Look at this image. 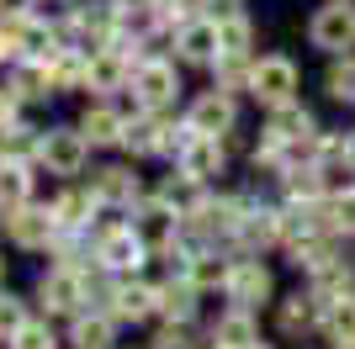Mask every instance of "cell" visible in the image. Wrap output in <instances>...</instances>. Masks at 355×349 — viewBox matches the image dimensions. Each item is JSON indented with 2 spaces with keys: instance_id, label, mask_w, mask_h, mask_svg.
Segmentation results:
<instances>
[{
  "instance_id": "obj_6",
  "label": "cell",
  "mask_w": 355,
  "mask_h": 349,
  "mask_svg": "<svg viewBox=\"0 0 355 349\" xmlns=\"http://www.w3.org/2000/svg\"><path fill=\"white\" fill-rule=\"evenodd\" d=\"M282 296V276L266 254H239L234 276H228V291H223V307H239V312H260L266 318Z\"/></svg>"
},
{
  "instance_id": "obj_37",
  "label": "cell",
  "mask_w": 355,
  "mask_h": 349,
  "mask_svg": "<svg viewBox=\"0 0 355 349\" xmlns=\"http://www.w3.org/2000/svg\"><path fill=\"white\" fill-rule=\"evenodd\" d=\"M16 127H21V96L11 85H0V138L16 132Z\"/></svg>"
},
{
  "instance_id": "obj_22",
  "label": "cell",
  "mask_w": 355,
  "mask_h": 349,
  "mask_svg": "<svg viewBox=\"0 0 355 349\" xmlns=\"http://www.w3.org/2000/svg\"><path fill=\"white\" fill-rule=\"evenodd\" d=\"M48 206H53V217H59V233H96V217H101V206H96V196H90L85 180L64 186Z\"/></svg>"
},
{
  "instance_id": "obj_30",
  "label": "cell",
  "mask_w": 355,
  "mask_h": 349,
  "mask_svg": "<svg viewBox=\"0 0 355 349\" xmlns=\"http://www.w3.org/2000/svg\"><path fill=\"white\" fill-rule=\"evenodd\" d=\"M11 90L21 96V106H27V101H48V96H59V90H53V74H48V64H32V58L11 64Z\"/></svg>"
},
{
  "instance_id": "obj_39",
  "label": "cell",
  "mask_w": 355,
  "mask_h": 349,
  "mask_svg": "<svg viewBox=\"0 0 355 349\" xmlns=\"http://www.w3.org/2000/svg\"><path fill=\"white\" fill-rule=\"evenodd\" d=\"M32 6L37 0H0V21H21V16H32Z\"/></svg>"
},
{
  "instance_id": "obj_7",
  "label": "cell",
  "mask_w": 355,
  "mask_h": 349,
  "mask_svg": "<svg viewBox=\"0 0 355 349\" xmlns=\"http://www.w3.org/2000/svg\"><path fill=\"white\" fill-rule=\"evenodd\" d=\"M302 37H308L313 53L329 58H350L355 53V0H318L302 21Z\"/></svg>"
},
{
  "instance_id": "obj_13",
  "label": "cell",
  "mask_w": 355,
  "mask_h": 349,
  "mask_svg": "<svg viewBox=\"0 0 355 349\" xmlns=\"http://www.w3.org/2000/svg\"><path fill=\"white\" fill-rule=\"evenodd\" d=\"M260 132L276 138V143H286V148H297V154L308 159L313 143L324 138V122H318V111H313L308 101H297V106H282V111H266L260 116Z\"/></svg>"
},
{
  "instance_id": "obj_23",
  "label": "cell",
  "mask_w": 355,
  "mask_h": 349,
  "mask_svg": "<svg viewBox=\"0 0 355 349\" xmlns=\"http://www.w3.org/2000/svg\"><path fill=\"white\" fill-rule=\"evenodd\" d=\"M234 249H202V254H191V265H186V276L180 280H191L202 296H218L223 302V291H228V276H234Z\"/></svg>"
},
{
  "instance_id": "obj_42",
  "label": "cell",
  "mask_w": 355,
  "mask_h": 349,
  "mask_svg": "<svg viewBox=\"0 0 355 349\" xmlns=\"http://www.w3.org/2000/svg\"><path fill=\"white\" fill-rule=\"evenodd\" d=\"M254 349H276V339H266V344H254Z\"/></svg>"
},
{
  "instance_id": "obj_3",
  "label": "cell",
  "mask_w": 355,
  "mask_h": 349,
  "mask_svg": "<svg viewBox=\"0 0 355 349\" xmlns=\"http://www.w3.org/2000/svg\"><path fill=\"white\" fill-rule=\"evenodd\" d=\"M244 101L260 106V116L282 111V106H297V101H302V64H297L292 53H282V48L260 53V58H254V69H250Z\"/></svg>"
},
{
  "instance_id": "obj_1",
  "label": "cell",
  "mask_w": 355,
  "mask_h": 349,
  "mask_svg": "<svg viewBox=\"0 0 355 349\" xmlns=\"http://www.w3.org/2000/svg\"><path fill=\"white\" fill-rule=\"evenodd\" d=\"M128 101L133 111H148V116H175L186 106V74L170 53H148L144 64L133 69V85H128Z\"/></svg>"
},
{
  "instance_id": "obj_4",
  "label": "cell",
  "mask_w": 355,
  "mask_h": 349,
  "mask_svg": "<svg viewBox=\"0 0 355 349\" xmlns=\"http://www.w3.org/2000/svg\"><path fill=\"white\" fill-rule=\"evenodd\" d=\"M148 260H154V254L144 249V238L133 233L128 217H117V222H106V228L90 233V265L112 280H138L148 270Z\"/></svg>"
},
{
  "instance_id": "obj_31",
  "label": "cell",
  "mask_w": 355,
  "mask_h": 349,
  "mask_svg": "<svg viewBox=\"0 0 355 349\" xmlns=\"http://www.w3.org/2000/svg\"><path fill=\"white\" fill-rule=\"evenodd\" d=\"M154 196H159L164 206H175L180 217H191V212H196V202H202L207 190H202V186H191L186 174H175V170H170V174H159V180H154Z\"/></svg>"
},
{
  "instance_id": "obj_27",
  "label": "cell",
  "mask_w": 355,
  "mask_h": 349,
  "mask_svg": "<svg viewBox=\"0 0 355 349\" xmlns=\"http://www.w3.org/2000/svg\"><path fill=\"white\" fill-rule=\"evenodd\" d=\"M324 228L334 233L345 249L355 244V180H350V186H334V190H329V202H324Z\"/></svg>"
},
{
  "instance_id": "obj_11",
  "label": "cell",
  "mask_w": 355,
  "mask_h": 349,
  "mask_svg": "<svg viewBox=\"0 0 355 349\" xmlns=\"http://www.w3.org/2000/svg\"><path fill=\"white\" fill-rule=\"evenodd\" d=\"M175 174H186L191 186L202 190H218L228 186V170H234V148H228V138H196L191 132V143L180 148V159L170 164Z\"/></svg>"
},
{
  "instance_id": "obj_41",
  "label": "cell",
  "mask_w": 355,
  "mask_h": 349,
  "mask_svg": "<svg viewBox=\"0 0 355 349\" xmlns=\"http://www.w3.org/2000/svg\"><path fill=\"white\" fill-rule=\"evenodd\" d=\"M0 291H6V260H0Z\"/></svg>"
},
{
  "instance_id": "obj_46",
  "label": "cell",
  "mask_w": 355,
  "mask_h": 349,
  "mask_svg": "<svg viewBox=\"0 0 355 349\" xmlns=\"http://www.w3.org/2000/svg\"><path fill=\"white\" fill-rule=\"evenodd\" d=\"M37 6H43V0H37Z\"/></svg>"
},
{
  "instance_id": "obj_24",
  "label": "cell",
  "mask_w": 355,
  "mask_h": 349,
  "mask_svg": "<svg viewBox=\"0 0 355 349\" xmlns=\"http://www.w3.org/2000/svg\"><path fill=\"white\" fill-rule=\"evenodd\" d=\"M37 164L21 159V154H0V212L11 217L21 206H32V180H37Z\"/></svg>"
},
{
  "instance_id": "obj_33",
  "label": "cell",
  "mask_w": 355,
  "mask_h": 349,
  "mask_svg": "<svg viewBox=\"0 0 355 349\" xmlns=\"http://www.w3.org/2000/svg\"><path fill=\"white\" fill-rule=\"evenodd\" d=\"M324 349H340V344H355V302H340L324 312Z\"/></svg>"
},
{
  "instance_id": "obj_38",
  "label": "cell",
  "mask_w": 355,
  "mask_h": 349,
  "mask_svg": "<svg viewBox=\"0 0 355 349\" xmlns=\"http://www.w3.org/2000/svg\"><path fill=\"white\" fill-rule=\"evenodd\" d=\"M239 16H254L250 0H212V6H207V21H218V27H223V21H239Z\"/></svg>"
},
{
  "instance_id": "obj_15",
  "label": "cell",
  "mask_w": 355,
  "mask_h": 349,
  "mask_svg": "<svg viewBox=\"0 0 355 349\" xmlns=\"http://www.w3.org/2000/svg\"><path fill=\"white\" fill-rule=\"evenodd\" d=\"M6 238H11V249H21V254H48L53 238H59L53 206L32 202V206H21V212H11V217H6Z\"/></svg>"
},
{
  "instance_id": "obj_32",
  "label": "cell",
  "mask_w": 355,
  "mask_h": 349,
  "mask_svg": "<svg viewBox=\"0 0 355 349\" xmlns=\"http://www.w3.org/2000/svg\"><path fill=\"white\" fill-rule=\"evenodd\" d=\"M144 349H207V328H186V323H154Z\"/></svg>"
},
{
  "instance_id": "obj_5",
  "label": "cell",
  "mask_w": 355,
  "mask_h": 349,
  "mask_svg": "<svg viewBox=\"0 0 355 349\" xmlns=\"http://www.w3.org/2000/svg\"><path fill=\"white\" fill-rule=\"evenodd\" d=\"M266 334L276 339V344H292V349L313 344V339L324 334V307L313 302V291L302 286V280L276 296V307L266 312Z\"/></svg>"
},
{
  "instance_id": "obj_14",
  "label": "cell",
  "mask_w": 355,
  "mask_h": 349,
  "mask_svg": "<svg viewBox=\"0 0 355 349\" xmlns=\"http://www.w3.org/2000/svg\"><path fill=\"white\" fill-rule=\"evenodd\" d=\"M128 222H133V233L144 238V249L154 254V260H164V254H170V249L180 244V233H186V217H180L175 206H164L159 196H154V190H148V202L138 206V212H133Z\"/></svg>"
},
{
  "instance_id": "obj_28",
  "label": "cell",
  "mask_w": 355,
  "mask_h": 349,
  "mask_svg": "<svg viewBox=\"0 0 355 349\" xmlns=\"http://www.w3.org/2000/svg\"><path fill=\"white\" fill-rule=\"evenodd\" d=\"M218 53L223 58H260V27H254V16L223 21L218 27Z\"/></svg>"
},
{
  "instance_id": "obj_26",
  "label": "cell",
  "mask_w": 355,
  "mask_h": 349,
  "mask_svg": "<svg viewBox=\"0 0 355 349\" xmlns=\"http://www.w3.org/2000/svg\"><path fill=\"white\" fill-rule=\"evenodd\" d=\"M69 349H117V318L101 307L69 318Z\"/></svg>"
},
{
  "instance_id": "obj_20",
  "label": "cell",
  "mask_w": 355,
  "mask_h": 349,
  "mask_svg": "<svg viewBox=\"0 0 355 349\" xmlns=\"http://www.w3.org/2000/svg\"><path fill=\"white\" fill-rule=\"evenodd\" d=\"M286 265H292L302 280H318V276H329V270H340L350 254H345V244L340 238H329V233H318V238H302V244H292L282 254Z\"/></svg>"
},
{
  "instance_id": "obj_17",
  "label": "cell",
  "mask_w": 355,
  "mask_h": 349,
  "mask_svg": "<svg viewBox=\"0 0 355 349\" xmlns=\"http://www.w3.org/2000/svg\"><path fill=\"white\" fill-rule=\"evenodd\" d=\"M170 58H175L180 69H212V64H218V21L196 16V21L175 27V37H170Z\"/></svg>"
},
{
  "instance_id": "obj_16",
  "label": "cell",
  "mask_w": 355,
  "mask_h": 349,
  "mask_svg": "<svg viewBox=\"0 0 355 349\" xmlns=\"http://www.w3.org/2000/svg\"><path fill=\"white\" fill-rule=\"evenodd\" d=\"M266 318L260 312H239V307H218L207 318V344L218 349H254V344H266Z\"/></svg>"
},
{
  "instance_id": "obj_34",
  "label": "cell",
  "mask_w": 355,
  "mask_h": 349,
  "mask_svg": "<svg viewBox=\"0 0 355 349\" xmlns=\"http://www.w3.org/2000/svg\"><path fill=\"white\" fill-rule=\"evenodd\" d=\"M85 64L90 58L85 53H59L53 58V64H48V74H53V90H85Z\"/></svg>"
},
{
  "instance_id": "obj_12",
  "label": "cell",
  "mask_w": 355,
  "mask_h": 349,
  "mask_svg": "<svg viewBox=\"0 0 355 349\" xmlns=\"http://www.w3.org/2000/svg\"><path fill=\"white\" fill-rule=\"evenodd\" d=\"M101 312H112L117 328H154V323H159V280H148V276L117 280Z\"/></svg>"
},
{
  "instance_id": "obj_21",
  "label": "cell",
  "mask_w": 355,
  "mask_h": 349,
  "mask_svg": "<svg viewBox=\"0 0 355 349\" xmlns=\"http://www.w3.org/2000/svg\"><path fill=\"white\" fill-rule=\"evenodd\" d=\"M308 164H313V170H318V174H324L329 186H350V180H355V154H350V132H334V127H324V138L313 143Z\"/></svg>"
},
{
  "instance_id": "obj_29",
  "label": "cell",
  "mask_w": 355,
  "mask_h": 349,
  "mask_svg": "<svg viewBox=\"0 0 355 349\" xmlns=\"http://www.w3.org/2000/svg\"><path fill=\"white\" fill-rule=\"evenodd\" d=\"M318 90H324V101H334V106H355V53L329 58L324 74H318Z\"/></svg>"
},
{
  "instance_id": "obj_35",
  "label": "cell",
  "mask_w": 355,
  "mask_h": 349,
  "mask_svg": "<svg viewBox=\"0 0 355 349\" xmlns=\"http://www.w3.org/2000/svg\"><path fill=\"white\" fill-rule=\"evenodd\" d=\"M6 349H59V334H53V323H48L43 312H32V318L21 323V334H16Z\"/></svg>"
},
{
  "instance_id": "obj_44",
  "label": "cell",
  "mask_w": 355,
  "mask_h": 349,
  "mask_svg": "<svg viewBox=\"0 0 355 349\" xmlns=\"http://www.w3.org/2000/svg\"><path fill=\"white\" fill-rule=\"evenodd\" d=\"M302 349H313V344H302Z\"/></svg>"
},
{
  "instance_id": "obj_40",
  "label": "cell",
  "mask_w": 355,
  "mask_h": 349,
  "mask_svg": "<svg viewBox=\"0 0 355 349\" xmlns=\"http://www.w3.org/2000/svg\"><path fill=\"white\" fill-rule=\"evenodd\" d=\"M122 16H138V11H159V0H112Z\"/></svg>"
},
{
  "instance_id": "obj_18",
  "label": "cell",
  "mask_w": 355,
  "mask_h": 349,
  "mask_svg": "<svg viewBox=\"0 0 355 349\" xmlns=\"http://www.w3.org/2000/svg\"><path fill=\"white\" fill-rule=\"evenodd\" d=\"M128 116H133V106H117V101H85V111H80V138H85L90 148H122V132H128Z\"/></svg>"
},
{
  "instance_id": "obj_10",
  "label": "cell",
  "mask_w": 355,
  "mask_h": 349,
  "mask_svg": "<svg viewBox=\"0 0 355 349\" xmlns=\"http://www.w3.org/2000/svg\"><path fill=\"white\" fill-rule=\"evenodd\" d=\"M90 196L101 212H117V217H133L138 206L148 202V180L138 174V164H101V170H90Z\"/></svg>"
},
{
  "instance_id": "obj_19",
  "label": "cell",
  "mask_w": 355,
  "mask_h": 349,
  "mask_svg": "<svg viewBox=\"0 0 355 349\" xmlns=\"http://www.w3.org/2000/svg\"><path fill=\"white\" fill-rule=\"evenodd\" d=\"M159 323H186V328H207V296L180 276L159 280Z\"/></svg>"
},
{
  "instance_id": "obj_36",
  "label": "cell",
  "mask_w": 355,
  "mask_h": 349,
  "mask_svg": "<svg viewBox=\"0 0 355 349\" xmlns=\"http://www.w3.org/2000/svg\"><path fill=\"white\" fill-rule=\"evenodd\" d=\"M27 302L21 296H11V291H0V344H11L16 334H21V323H27Z\"/></svg>"
},
{
  "instance_id": "obj_45",
  "label": "cell",
  "mask_w": 355,
  "mask_h": 349,
  "mask_svg": "<svg viewBox=\"0 0 355 349\" xmlns=\"http://www.w3.org/2000/svg\"><path fill=\"white\" fill-rule=\"evenodd\" d=\"M207 349H218V344H207Z\"/></svg>"
},
{
  "instance_id": "obj_2",
  "label": "cell",
  "mask_w": 355,
  "mask_h": 349,
  "mask_svg": "<svg viewBox=\"0 0 355 349\" xmlns=\"http://www.w3.org/2000/svg\"><path fill=\"white\" fill-rule=\"evenodd\" d=\"M32 302H37V312H43L48 323L90 312V307H96V265H90V270H80V265H48L43 276H37Z\"/></svg>"
},
{
  "instance_id": "obj_25",
  "label": "cell",
  "mask_w": 355,
  "mask_h": 349,
  "mask_svg": "<svg viewBox=\"0 0 355 349\" xmlns=\"http://www.w3.org/2000/svg\"><path fill=\"white\" fill-rule=\"evenodd\" d=\"M329 190H334V186H329V180L313 170V164H297V170L286 174V180L270 190V196H276L282 206H324V202H329Z\"/></svg>"
},
{
  "instance_id": "obj_8",
  "label": "cell",
  "mask_w": 355,
  "mask_h": 349,
  "mask_svg": "<svg viewBox=\"0 0 355 349\" xmlns=\"http://www.w3.org/2000/svg\"><path fill=\"white\" fill-rule=\"evenodd\" d=\"M180 122L196 138H234V132H244V101L228 96V90H218V85L191 90L186 106H180Z\"/></svg>"
},
{
  "instance_id": "obj_43",
  "label": "cell",
  "mask_w": 355,
  "mask_h": 349,
  "mask_svg": "<svg viewBox=\"0 0 355 349\" xmlns=\"http://www.w3.org/2000/svg\"><path fill=\"white\" fill-rule=\"evenodd\" d=\"M350 154H355V127H350Z\"/></svg>"
},
{
  "instance_id": "obj_9",
  "label": "cell",
  "mask_w": 355,
  "mask_h": 349,
  "mask_svg": "<svg viewBox=\"0 0 355 349\" xmlns=\"http://www.w3.org/2000/svg\"><path fill=\"white\" fill-rule=\"evenodd\" d=\"M90 154H96V148L80 138V127H74V122H59V127H43V132H37L32 164H37V170H48V174H59L64 186H74V180L85 174Z\"/></svg>"
}]
</instances>
